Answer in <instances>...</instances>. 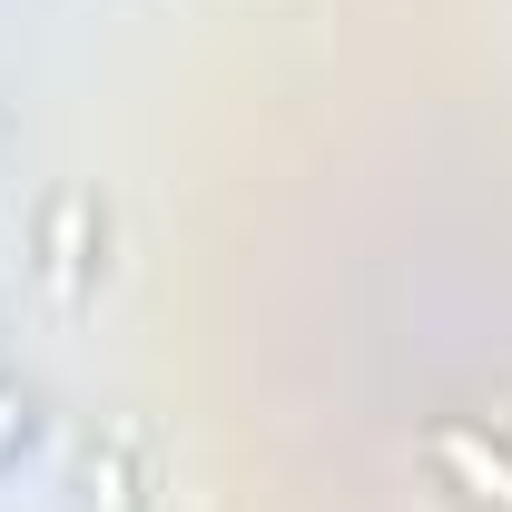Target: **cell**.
<instances>
[{"label": "cell", "mask_w": 512, "mask_h": 512, "mask_svg": "<svg viewBox=\"0 0 512 512\" xmlns=\"http://www.w3.org/2000/svg\"><path fill=\"white\" fill-rule=\"evenodd\" d=\"M434 453H444L453 473H473V503H483V512H512V463H503V453H483L473 434H444Z\"/></svg>", "instance_id": "obj_1"}, {"label": "cell", "mask_w": 512, "mask_h": 512, "mask_svg": "<svg viewBox=\"0 0 512 512\" xmlns=\"http://www.w3.org/2000/svg\"><path fill=\"white\" fill-rule=\"evenodd\" d=\"M20 434H30V404H20V394H0V453L20 444Z\"/></svg>", "instance_id": "obj_2"}]
</instances>
